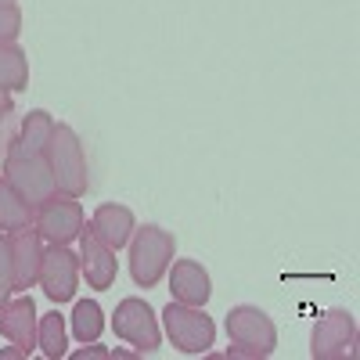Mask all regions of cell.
<instances>
[{"mask_svg":"<svg viewBox=\"0 0 360 360\" xmlns=\"http://www.w3.org/2000/svg\"><path fill=\"white\" fill-rule=\"evenodd\" d=\"M227 335H231V356H270L278 346V328L259 307H234L227 314Z\"/></svg>","mask_w":360,"mask_h":360,"instance_id":"3957f363","label":"cell"},{"mask_svg":"<svg viewBox=\"0 0 360 360\" xmlns=\"http://www.w3.org/2000/svg\"><path fill=\"white\" fill-rule=\"evenodd\" d=\"M76 281H79V256L69 245L47 242L37 285L47 292L51 303H69V299L76 295Z\"/></svg>","mask_w":360,"mask_h":360,"instance_id":"52a82bcc","label":"cell"},{"mask_svg":"<svg viewBox=\"0 0 360 360\" xmlns=\"http://www.w3.org/2000/svg\"><path fill=\"white\" fill-rule=\"evenodd\" d=\"M173 234L162 231V227H141L134 231V242H130V274L141 288H155L162 281V274L169 270V259H173Z\"/></svg>","mask_w":360,"mask_h":360,"instance_id":"7a4b0ae2","label":"cell"},{"mask_svg":"<svg viewBox=\"0 0 360 360\" xmlns=\"http://www.w3.org/2000/svg\"><path fill=\"white\" fill-rule=\"evenodd\" d=\"M86 356H112L108 349H79L76 353V360H86Z\"/></svg>","mask_w":360,"mask_h":360,"instance_id":"603a6c76","label":"cell"},{"mask_svg":"<svg viewBox=\"0 0 360 360\" xmlns=\"http://www.w3.org/2000/svg\"><path fill=\"white\" fill-rule=\"evenodd\" d=\"M22 33V11L18 4H0V44H15Z\"/></svg>","mask_w":360,"mask_h":360,"instance_id":"44dd1931","label":"cell"},{"mask_svg":"<svg viewBox=\"0 0 360 360\" xmlns=\"http://www.w3.org/2000/svg\"><path fill=\"white\" fill-rule=\"evenodd\" d=\"M33 227L40 231L44 242H58L69 245L72 238H79L83 227V205L69 195H51L37 213H33Z\"/></svg>","mask_w":360,"mask_h":360,"instance_id":"ba28073f","label":"cell"},{"mask_svg":"<svg viewBox=\"0 0 360 360\" xmlns=\"http://www.w3.org/2000/svg\"><path fill=\"white\" fill-rule=\"evenodd\" d=\"M169 292L176 303H188V307H205L209 295H213V285H209L205 266L195 259H176L173 263V274H169Z\"/></svg>","mask_w":360,"mask_h":360,"instance_id":"4fadbf2b","label":"cell"},{"mask_svg":"<svg viewBox=\"0 0 360 360\" xmlns=\"http://www.w3.org/2000/svg\"><path fill=\"white\" fill-rule=\"evenodd\" d=\"M44 159L54 173V188L58 195H69V198H83L86 195V155H83V144L76 137L72 127L58 123L51 130V141L44 148Z\"/></svg>","mask_w":360,"mask_h":360,"instance_id":"6da1fadb","label":"cell"},{"mask_svg":"<svg viewBox=\"0 0 360 360\" xmlns=\"http://www.w3.org/2000/svg\"><path fill=\"white\" fill-rule=\"evenodd\" d=\"M356 324L349 310H328L321 314V321L314 324V339H310V356L314 360H335L346 356V349L353 346Z\"/></svg>","mask_w":360,"mask_h":360,"instance_id":"30bf717a","label":"cell"},{"mask_svg":"<svg viewBox=\"0 0 360 360\" xmlns=\"http://www.w3.org/2000/svg\"><path fill=\"white\" fill-rule=\"evenodd\" d=\"M90 227L98 231V238L105 245H112V249H123L130 238H134V213L127 205H119V202H105V205H98L94 209V220H90Z\"/></svg>","mask_w":360,"mask_h":360,"instance_id":"5bb4252c","label":"cell"},{"mask_svg":"<svg viewBox=\"0 0 360 360\" xmlns=\"http://www.w3.org/2000/svg\"><path fill=\"white\" fill-rule=\"evenodd\" d=\"M105 332V314L94 299H79L76 310H72V335L79 342H98Z\"/></svg>","mask_w":360,"mask_h":360,"instance_id":"d6986e66","label":"cell"},{"mask_svg":"<svg viewBox=\"0 0 360 360\" xmlns=\"http://www.w3.org/2000/svg\"><path fill=\"white\" fill-rule=\"evenodd\" d=\"M33 224V209L22 202V195L0 176V231H15V227H25Z\"/></svg>","mask_w":360,"mask_h":360,"instance_id":"ac0fdd59","label":"cell"},{"mask_svg":"<svg viewBox=\"0 0 360 360\" xmlns=\"http://www.w3.org/2000/svg\"><path fill=\"white\" fill-rule=\"evenodd\" d=\"M0 4H15V0H0Z\"/></svg>","mask_w":360,"mask_h":360,"instance_id":"d4e9b609","label":"cell"},{"mask_svg":"<svg viewBox=\"0 0 360 360\" xmlns=\"http://www.w3.org/2000/svg\"><path fill=\"white\" fill-rule=\"evenodd\" d=\"M0 86L8 90L29 86V58L18 44H0Z\"/></svg>","mask_w":360,"mask_h":360,"instance_id":"2e32d148","label":"cell"},{"mask_svg":"<svg viewBox=\"0 0 360 360\" xmlns=\"http://www.w3.org/2000/svg\"><path fill=\"white\" fill-rule=\"evenodd\" d=\"M37 346L44 349L47 360H62L65 356V317L58 310L40 317V324H37Z\"/></svg>","mask_w":360,"mask_h":360,"instance_id":"e0dca14e","label":"cell"},{"mask_svg":"<svg viewBox=\"0 0 360 360\" xmlns=\"http://www.w3.org/2000/svg\"><path fill=\"white\" fill-rule=\"evenodd\" d=\"M37 303H33V295H18V299H8L4 307H0V335L11 339L25 356L29 349L37 346Z\"/></svg>","mask_w":360,"mask_h":360,"instance_id":"7c38bea8","label":"cell"},{"mask_svg":"<svg viewBox=\"0 0 360 360\" xmlns=\"http://www.w3.org/2000/svg\"><path fill=\"white\" fill-rule=\"evenodd\" d=\"M15 295V266H11V249L8 234H0V307Z\"/></svg>","mask_w":360,"mask_h":360,"instance_id":"ffe728a7","label":"cell"},{"mask_svg":"<svg viewBox=\"0 0 360 360\" xmlns=\"http://www.w3.org/2000/svg\"><path fill=\"white\" fill-rule=\"evenodd\" d=\"M8 249L15 266V292H29L40 281V263H44V238L33 224L8 231Z\"/></svg>","mask_w":360,"mask_h":360,"instance_id":"9c48e42d","label":"cell"},{"mask_svg":"<svg viewBox=\"0 0 360 360\" xmlns=\"http://www.w3.org/2000/svg\"><path fill=\"white\" fill-rule=\"evenodd\" d=\"M51 130H54L51 112L33 108V112L22 119V130H18V137L11 141L8 152H15V155H44V148H47V141H51Z\"/></svg>","mask_w":360,"mask_h":360,"instance_id":"9a60e30c","label":"cell"},{"mask_svg":"<svg viewBox=\"0 0 360 360\" xmlns=\"http://www.w3.org/2000/svg\"><path fill=\"white\" fill-rule=\"evenodd\" d=\"M4 180L22 195V202L33 209V213H37V209H40L51 195H58L54 173H51V166H47L44 155H15V152H8Z\"/></svg>","mask_w":360,"mask_h":360,"instance_id":"5b68a950","label":"cell"},{"mask_svg":"<svg viewBox=\"0 0 360 360\" xmlns=\"http://www.w3.org/2000/svg\"><path fill=\"white\" fill-rule=\"evenodd\" d=\"M162 324H166L169 342L180 353H191V356L205 353L209 346H213V339H217L213 317H209L202 307H188V303H176V299L162 310Z\"/></svg>","mask_w":360,"mask_h":360,"instance_id":"277c9868","label":"cell"},{"mask_svg":"<svg viewBox=\"0 0 360 360\" xmlns=\"http://www.w3.org/2000/svg\"><path fill=\"white\" fill-rule=\"evenodd\" d=\"M11 112V90L0 86V123H4V115Z\"/></svg>","mask_w":360,"mask_h":360,"instance_id":"7402d4cb","label":"cell"},{"mask_svg":"<svg viewBox=\"0 0 360 360\" xmlns=\"http://www.w3.org/2000/svg\"><path fill=\"white\" fill-rule=\"evenodd\" d=\"M112 328L119 339H127L130 346H137L141 353H155L159 342H162V332H159V317L155 310L144 303V299L130 295L115 307V317H112Z\"/></svg>","mask_w":360,"mask_h":360,"instance_id":"8992f818","label":"cell"},{"mask_svg":"<svg viewBox=\"0 0 360 360\" xmlns=\"http://www.w3.org/2000/svg\"><path fill=\"white\" fill-rule=\"evenodd\" d=\"M79 270L86 274L90 288H112L119 263H115V249L105 245L94 227H79Z\"/></svg>","mask_w":360,"mask_h":360,"instance_id":"8fae6325","label":"cell"},{"mask_svg":"<svg viewBox=\"0 0 360 360\" xmlns=\"http://www.w3.org/2000/svg\"><path fill=\"white\" fill-rule=\"evenodd\" d=\"M0 356H4V360H11V356H25L18 346H11V349H0Z\"/></svg>","mask_w":360,"mask_h":360,"instance_id":"cb8c5ba5","label":"cell"}]
</instances>
